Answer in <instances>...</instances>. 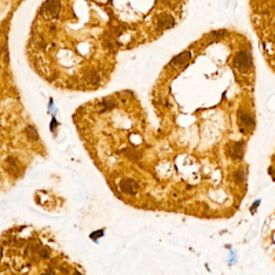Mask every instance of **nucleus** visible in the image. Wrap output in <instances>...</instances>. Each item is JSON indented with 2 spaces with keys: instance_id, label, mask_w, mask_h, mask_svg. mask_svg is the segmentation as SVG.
Returning a JSON list of instances; mask_svg holds the SVG:
<instances>
[{
  "instance_id": "nucleus-1",
  "label": "nucleus",
  "mask_w": 275,
  "mask_h": 275,
  "mask_svg": "<svg viewBox=\"0 0 275 275\" xmlns=\"http://www.w3.org/2000/svg\"><path fill=\"white\" fill-rule=\"evenodd\" d=\"M257 11L253 14L256 32L263 43V52L268 63L275 69V3H256Z\"/></svg>"
},
{
  "instance_id": "nucleus-2",
  "label": "nucleus",
  "mask_w": 275,
  "mask_h": 275,
  "mask_svg": "<svg viewBox=\"0 0 275 275\" xmlns=\"http://www.w3.org/2000/svg\"><path fill=\"white\" fill-rule=\"evenodd\" d=\"M263 239L267 250L275 257V215L268 217L263 228Z\"/></svg>"
}]
</instances>
